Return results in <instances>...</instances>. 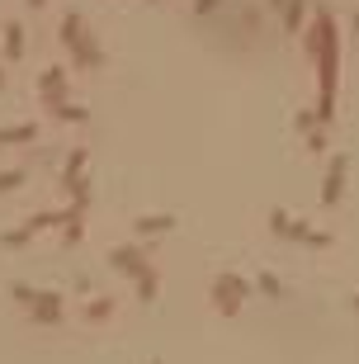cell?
Segmentation results:
<instances>
[{"label": "cell", "instance_id": "cell-1", "mask_svg": "<svg viewBox=\"0 0 359 364\" xmlns=\"http://www.w3.org/2000/svg\"><path fill=\"white\" fill-rule=\"evenodd\" d=\"M109 265H114V269H123V274H142V269H147V265H142V251H138V246L109 251Z\"/></svg>", "mask_w": 359, "mask_h": 364}, {"label": "cell", "instance_id": "cell-2", "mask_svg": "<svg viewBox=\"0 0 359 364\" xmlns=\"http://www.w3.org/2000/svg\"><path fill=\"white\" fill-rule=\"evenodd\" d=\"M62 317V298L57 293H38V303H33V322H57Z\"/></svg>", "mask_w": 359, "mask_h": 364}, {"label": "cell", "instance_id": "cell-3", "mask_svg": "<svg viewBox=\"0 0 359 364\" xmlns=\"http://www.w3.org/2000/svg\"><path fill=\"white\" fill-rule=\"evenodd\" d=\"M33 133H38V123H15V128H0V147L10 142V147H19V142H29Z\"/></svg>", "mask_w": 359, "mask_h": 364}, {"label": "cell", "instance_id": "cell-4", "mask_svg": "<svg viewBox=\"0 0 359 364\" xmlns=\"http://www.w3.org/2000/svg\"><path fill=\"white\" fill-rule=\"evenodd\" d=\"M24 185V171H0V190H19Z\"/></svg>", "mask_w": 359, "mask_h": 364}, {"label": "cell", "instance_id": "cell-5", "mask_svg": "<svg viewBox=\"0 0 359 364\" xmlns=\"http://www.w3.org/2000/svg\"><path fill=\"white\" fill-rule=\"evenodd\" d=\"M138 227H142V232H166V227H171V218H142Z\"/></svg>", "mask_w": 359, "mask_h": 364}, {"label": "cell", "instance_id": "cell-6", "mask_svg": "<svg viewBox=\"0 0 359 364\" xmlns=\"http://www.w3.org/2000/svg\"><path fill=\"white\" fill-rule=\"evenodd\" d=\"M5 43H10V57H19V48H24V33L10 29V38H5Z\"/></svg>", "mask_w": 359, "mask_h": 364}, {"label": "cell", "instance_id": "cell-7", "mask_svg": "<svg viewBox=\"0 0 359 364\" xmlns=\"http://www.w3.org/2000/svg\"><path fill=\"white\" fill-rule=\"evenodd\" d=\"M0 85H5V71H0Z\"/></svg>", "mask_w": 359, "mask_h": 364}]
</instances>
